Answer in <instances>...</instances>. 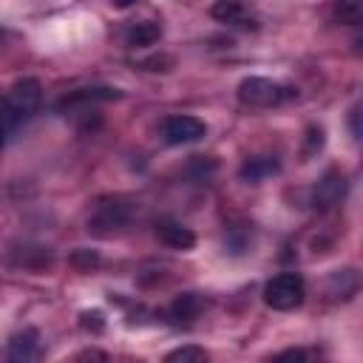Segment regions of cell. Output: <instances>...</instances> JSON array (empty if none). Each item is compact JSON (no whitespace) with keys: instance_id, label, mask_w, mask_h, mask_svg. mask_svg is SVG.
I'll return each instance as SVG.
<instances>
[{"instance_id":"obj_1","label":"cell","mask_w":363,"mask_h":363,"mask_svg":"<svg viewBox=\"0 0 363 363\" xmlns=\"http://www.w3.org/2000/svg\"><path fill=\"white\" fill-rule=\"evenodd\" d=\"M133 218V204L122 196H108L99 199L91 213H88V233L94 235H113L119 230H125Z\"/></svg>"},{"instance_id":"obj_2","label":"cell","mask_w":363,"mask_h":363,"mask_svg":"<svg viewBox=\"0 0 363 363\" xmlns=\"http://www.w3.org/2000/svg\"><path fill=\"white\" fill-rule=\"evenodd\" d=\"M43 102V88L37 79H20L11 85L6 102H3V116H6V125H17L28 116L37 113Z\"/></svg>"},{"instance_id":"obj_3","label":"cell","mask_w":363,"mask_h":363,"mask_svg":"<svg viewBox=\"0 0 363 363\" xmlns=\"http://www.w3.org/2000/svg\"><path fill=\"white\" fill-rule=\"evenodd\" d=\"M303 295H306V284L298 272H281L272 281H267V286H264L267 306H272L278 312H289V309L301 306Z\"/></svg>"},{"instance_id":"obj_4","label":"cell","mask_w":363,"mask_h":363,"mask_svg":"<svg viewBox=\"0 0 363 363\" xmlns=\"http://www.w3.org/2000/svg\"><path fill=\"white\" fill-rule=\"evenodd\" d=\"M292 94H295L292 88H284L264 77H247L238 85V99L250 108H272V105H281L284 99H289Z\"/></svg>"},{"instance_id":"obj_5","label":"cell","mask_w":363,"mask_h":363,"mask_svg":"<svg viewBox=\"0 0 363 363\" xmlns=\"http://www.w3.org/2000/svg\"><path fill=\"white\" fill-rule=\"evenodd\" d=\"M207 133V125L196 116H167L162 122V139L167 145H190Z\"/></svg>"},{"instance_id":"obj_6","label":"cell","mask_w":363,"mask_h":363,"mask_svg":"<svg viewBox=\"0 0 363 363\" xmlns=\"http://www.w3.org/2000/svg\"><path fill=\"white\" fill-rule=\"evenodd\" d=\"M343 196H346V176L340 170H329L318 179V184L312 190V204L318 210H329V207L340 204Z\"/></svg>"},{"instance_id":"obj_7","label":"cell","mask_w":363,"mask_h":363,"mask_svg":"<svg viewBox=\"0 0 363 363\" xmlns=\"http://www.w3.org/2000/svg\"><path fill=\"white\" fill-rule=\"evenodd\" d=\"M37 357H40V332L28 326L9 340L3 363H37Z\"/></svg>"},{"instance_id":"obj_8","label":"cell","mask_w":363,"mask_h":363,"mask_svg":"<svg viewBox=\"0 0 363 363\" xmlns=\"http://www.w3.org/2000/svg\"><path fill=\"white\" fill-rule=\"evenodd\" d=\"M156 235L162 244H167L170 250H190L196 244V235L190 227L179 224V221H159L156 224Z\"/></svg>"},{"instance_id":"obj_9","label":"cell","mask_w":363,"mask_h":363,"mask_svg":"<svg viewBox=\"0 0 363 363\" xmlns=\"http://www.w3.org/2000/svg\"><path fill=\"white\" fill-rule=\"evenodd\" d=\"M272 173H278V159H275V156H252V159H247V162L241 164V170H238V176H241L244 182H250V184H258V182H264V179L272 176Z\"/></svg>"},{"instance_id":"obj_10","label":"cell","mask_w":363,"mask_h":363,"mask_svg":"<svg viewBox=\"0 0 363 363\" xmlns=\"http://www.w3.org/2000/svg\"><path fill=\"white\" fill-rule=\"evenodd\" d=\"M201 309H204V298L196 295V292H184V295H179V298L170 303V315H173L176 323H190V320H196V318L201 315Z\"/></svg>"},{"instance_id":"obj_11","label":"cell","mask_w":363,"mask_h":363,"mask_svg":"<svg viewBox=\"0 0 363 363\" xmlns=\"http://www.w3.org/2000/svg\"><path fill=\"white\" fill-rule=\"evenodd\" d=\"M159 37H162V26L153 23V20H145V23H136V26L128 28L125 43L130 48H145V45H153Z\"/></svg>"},{"instance_id":"obj_12","label":"cell","mask_w":363,"mask_h":363,"mask_svg":"<svg viewBox=\"0 0 363 363\" xmlns=\"http://www.w3.org/2000/svg\"><path fill=\"white\" fill-rule=\"evenodd\" d=\"M213 17L216 20H221V23H230V26H255L252 23V17L247 14V9L244 6H238V3H216L213 6Z\"/></svg>"},{"instance_id":"obj_13","label":"cell","mask_w":363,"mask_h":363,"mask_svg":"<svg viewBox=\"0 0 363 363\" xmlns=\"http://www.w3.org/2000/svg\"><path fill=\"white\" fill-rule=\"evenodd\" d=\"M207 360L210 357L201 346H179L164 357V363H207Z\"/></svg>"},{"instance_id":"obj_14","label":"cell","mask_w":363,"mask_h":363,"mask_svg":"<svg viewBox=\"0 0 363 363\" xmlns=\"http://www.w3.org/2000/svg\"><path fill=\"white\" fill-rule=\"evenodd\" d=\"M360 14H363V11H360L357 3H337V6H335V17H337L340 23H352V26H354V23H360Z\"/></svg>"},{"instance_id":"obj_15","label":"cell","mask_w":363,"mask_h":363,"mask_svg":"<svg viewBox=\"0 0 363 363\" xmlns=\"http://www.w3.org/2000/svg\"><path fill=\"white\" fill-rule=\"evenodd\" d=\"M267 363H306V352L303 349H284V352L272 354Z\"/></svg>"},{"instance_id":"obj_16","label":"cell","mask_w":363,"mask_h":363,"mask_svg":"<svg viewBox=\"0 0 363 363\" xmlns=\"http://www.w3.org/2000/svg\"><path fill=\"white\" fill-rule=\"evenodd\" d=\"M71 261H74L79 269H91V267H96V264H99L96 252H91V250H77V252L71 255Z\"/></svg>"},{"instance_id":"obj_17","label":"cell","mask_w":363,"mask_h":363,"mask_svg":"<svg viewBox=\"0 0 363 363\" xmlns=\"http://www.w3.org/2000/svg\"><path fill=\"white\" fill-rule=\"evenodd\" d=\"M357 116H360V108L354 105V108H352V113H349V125H352V136H354V139H360V125H357Z\"/></svg>"},{"instance_id":"obj_18","label":"cell","mask_w":363,"mask_h":363,"mask_svg":"<svg viewBox=\"0 0 363 363\" xmlns=\"http://www.w3.org/2000/svg\"><path fill=\"white\" fill-rule=\"evenodd\" d=\"M3 139H6V116H3V105H0V147H3Z\"/></svg>"}]
</instances>
